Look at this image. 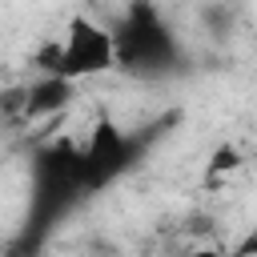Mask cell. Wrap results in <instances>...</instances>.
<instances>
[{
	"label": "cell",
	"instance_id": "4",
	"mask_svg": "<svg viewBox=\"0 0 257 257\" xmlns=\"http://www.w3.org/2000/svg\"><path fill=\"white\" fill-rule=\"evenodd\" d=\"M128 165H133V141H128L116 124L100 120V124L92 128L88 149L80 153V181H84V189H104V185H112Z\"/></svg>",
	"mask_w": 257,
	"mask_h": 257
},
{
	"label": "cell",
	"instance_id": "6",
	"mask_svg": "<svg viewBox=\"0 0 257 257\" xmlns=\"http://www.w3.org/2000/svg\"><path fill=\"white\" fill-rule=\"evenodd\" d=\"M237 165H241V157H237V149H233V145H221V149L213 153V165H209V177H217L221 169L229 173V169H237Z\"/></svg>",
	"mask_w": 257,
	"mask_h": 257
},
{
	"label": "cell",
	"instance_id": "5",
	"mask_svg": "<svg viewBox=\"0 0 257 257\" xmlns=\"http://www.w3.org/2000/svg\"><path fill=\"white\" fill-rule=\"evenodd\" d=\"M72 88H76V80L56 76V72H44L32 88H24V96H20V116H24V120H44V116L64 112L68 100H72Z\"/></svg>",
	"mask_w": 257,
	"mask_h": 257
},
{
	"label": "cell",
	"instance_id": "3",
	"mask_svg": "<svg viewBox=\"0 0 257 257\" xmlns=\"http://www.w3.org/2000/svg\"><path fill=\"white\" fill-rule=\"evenodd\" d=\"M84 189L80 181V153L72 145H52L36 161V205L52 217L60 213L76 193Z\"/></svg>",
	"mask_w": 257,
	"mask_h": 257
},
{
	"label": "cell",
	"instance_id": "7",
	"mask_svg": "<svg viewBox=\"0 0 257 257\" xmlns=\"http://www.w3.org/2000/svg\"><path fill=\"white\" fill-rule=\"evenodd\" d=\"M205 20H209L213 36H225V32H229V8H225V4H209V8H205Z\"/></svg>",
	"mask_w": 257,
	"mask_h": 257
},
{
	"label": "cell",
	"instance_id": "1",
	"mask_svg": "<svg viewBox=\"0 0 257 257\" xmlns=\"http://www.w3.org/2000/svg\"><path fill=\"white\" fill-rule=\"evenodd\" d=\"M112 52H116V64L128 68L133 76H161L181 60L177 36L161 20L153 0H133L128 4L120 28L112 32Z\"/></svg>",
	"mask_w": 257,
	"mask_h": 257
},
{
	"label": "cell",
	"instance_id": "2",
	"mask_svg": "<svg viewBox=\"0 0 257 257\" xmlns=\"http://www.w3.org/2000/svg\"><path fill=\"white\" fill-rule=\"evenodd\" d=\"M44 72H56V76H68V80H84V76H100L116 64V52H112V32L88 16H72L68 28H64V40L44 48L40 56Z\"/></svg>",
	"mask_w": 257,
	"mask_h": 257
}]
</instances>
